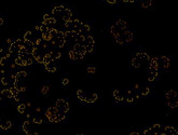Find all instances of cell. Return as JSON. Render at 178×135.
<instances>
[{"label": "cell", "instance_id": "6da1fadb", "mask_svg": "<svg viewBox=\"0 0 178 135\" xmlns=\"http://www.w3.org/2000/svg\"><path fill=\"white\" fill-rule=\"evenodd\" d=\"M55 106H56L61 111H64V113H68V111H69V103H68V101H66V99H56Z\"/></svg>", "mask_w": 178, "mask_h": 135}, {"label": "cell", "instance_id": "7a4b0ae2", "mask_svg": "<svg viewBox=\"0 0 178 135\" xmlns=\"http://www.w3.org/2000/svg\"><path fill=\"white\" fill-rule=\"evenodd\" d=\"M94 45H95V40L92 35H86L85 37V47L88 50V53H93Z\"/></svg>", "mask_w": 178, "mask_h": 135}, {"label": "cell", "instance_id": "3957f363", "mask_svg": "<svg viewBox=\"0 0 178 135\" xmlns=\"http://www.w3.org/2000/svg\"><path fill=\"white\" fill-rule=\"evenodd\" d=\"M159 64H160L161 68H163V69H169V68L171 67V57L165 56V55L159 56Z\"/></svg>", "mask_w": 178, "mask_h": 135}, {"label": "cell", "instance_id": "277c9868", "mask_svg": "<svg viewBox=\"0 0 178 135\" xmlns=\"http://www.w3.org/2000/svg\"><path fill=\"white\" fill-rule=\"evenodd\" d=\"M66 9L65 5H55L52 9V15L55 16L56 18H62V15L64 13V11Z\"/></svg>", "mask_w": 178, "mask_h": 135}, {"label": "cell", "instance_id": "5b68a950", "mask_svg": "<svg viewBox=\"0 0 178 135\" xmlns=\"http://www.w3.org/2000/svg\"><path fill=\"white\" fill-rule=\"evenodd\" d=\"M178 129L174 126H163V135H177Z\"/></svg>", "mask_w": 178, "mask_h": 135}, {"label": "cell", "instance_id": "8992f818", "mask_svg": "<svg viewBox=\"0 0 178 135\" xmlns=\"http://www.w3.org/2000/svg\"><path fill=\"white\" fill-rule=\"evenodd\" d=\"M135 56L137 57L140 62H142V64H146L147 65L148 63H149V59H150V56L148 55L146 52H142V51H139V52H137V53L135 54Z\"/></svg>", "mask_w": 178, "mask_h": 135}, {"label": "cell", "instance_id": "52a82bcc", "mask_svg": "<svg viewBox=\"0 0 178 135\" xmlns=\"http://www.w3.org/2000/svg\"><path fill=\"white\" fill-rule=\"evenodd\" d=\"M159 77V69H148V75L147 79L149 82H153L156 81Z\"/></svg>", "mask_w": 178, "mask_h": 135}, {"label": "cell", "instance_id": "ba28073f", "mask_svg": "<svg viewBox=\"0 0 178 135\" xmlns=\"http://www.w3.org/2000/svg\"><path fill=\"white\" fill-rule=\"evenodd\" d=\"M44 67L49 72H55L58 68V62L57 61H52V62H50V63L45 64Z\"/></svg>", "mask_w": 178, "mask_h": 135}, {"label": "cell", "instance_id": "9c48e42d", "mask_svg": "<svg viewBox=\"0 0 178 135\" xmlns=\"http://www.w3.org/2000/svg\"><path fill=\"white\" fill-rule=\"evenodd\" d=\"M98 99V94L96 92H92V93H88L86 95V99L84 103L86 104H94Z\"/></svg>", "mask_w": 178, "mask_h": 135}, {"label": "cell", "instance_id": "30bf717a", "mask_svg": "<svg viewBox=\"0 0 178 135\" xmlns=\"http://www.w3.org/2000/svg\"><path fill=\"white\" fill-rule=\"evenodd\" d=\"M22 129H23V131H24V132H25V133H26L27 135L34 134V131L31 130L30 121H29V120H27V119H26V121H24V123H23Z\"/></svg>", "mask_w": 178, "mask_h": 135}, {"label": "cell", "instance_id": "8fae6325", "mask_svg": "<svg viewBox=\"0 0 178 135\" xmlns=\"http://www.w3.org/2000/svg\"><path fill=\"white\" fill-rule=\"evenodd\" d=\"M109 32H110V35H112V36L115 37V36H118V35L122 34V30L113 23V24H111V25L109 26Z\"/></svg>", "mask_w": 178, "mask_h": 135}, {"label": "cell", "instance_id": "7c38bea8", "mask_svg": "<svg viewBox=\"0 0 178 135\" xmlns=\"http://www.w3.org/2000/svg\"><path fill=\"white\" fill-rule=\"evenodd\" d=\"M122 36L124 38L125 43H129V42H132L134 39V34L132 32H129V30H124V32H122Z\"/></svg>", "mask_w": 178, "mask_h": 135}, {"label": "cell", "instance_id": "4fadbf2b", "mask_svg": "<svg viewBox=\"0 0 178 135\" xmlns=\"http://www.w3.org/2000/svg\"><path fill=\"white\" fill-rule=\"evenodd\" d=\"M112 95H113V99H116L117 102H119V103L124 102V93H123V92H121V91H119V90H115L113 91V93H112Z\"/></svg>", "mask_w": 178, "mask_h": 135}, {"label": "cell", "instance_id": "5bb4252c", "mask_svg": "<svg viewBox=\"0 0 178 135\" xmlns=\"http://www.w3.org/2000/svg\"><path fill=\"white\" fill-rule=\"evenodd\" d=\"M136 99H134L133 94H132V90H127L126 92H124V102H126L127 104H133Z\"/></svg>", "mask_w": 178, "mask_h": 135}, {"label": "cell", "instance_id": "9a60e30c", "mask_svg": "<svg viewBox=\"0 0 178 135\" xmlns=\"http://www.w3.org/2000/svg\"><path fill=\"white\" fill-rule=\"evenodd\" d=\"M115 24H116L117 26L120 28L122 32H124V30H127V28H129V25H127V23L125 22L124 20H122V18H119V20H117Z\"/></svg>", "mask_w": 178, "mask_h": 135}, {"label": "cell", "instance_id": "2e32d148", "mask_svg": "<svg viewBox=\"0 0 178 135\" xmlns=\"http://www.w3.org/2000/svg\"><path fill=\"white\" fill-rule=\"evenodd\" d=\"M70 20H72V11L70 9L66 8L62 15V21L63 22H66V21H70Z\"/></svg>", "mask_w": 178, "mask_h": 135}, {"label": "cell", "instance_id": "e0dca14e", "mask_svg": "<svg viewBox=\"0 0 178 135\" xmlns=\"http://www.w3.org/2000/svg\"><path fill=\"white\" fill-rule=\"evenodd\" d=\"M5 96V99H14V95H13V93L11 92V90H10V88L9 89H3V90L1 91V99H3Z\"/></svg>", "mask_w": 178, "mask_h": 135}, {"label": "cell", "instance_id": "ac0fdd59", "mask_svg": "<svg viewBox=\"0 0 178 135\" xmlns=\"http://www.w3.org/2000/svg\"><path fill=\"white\" fill-rule=\"evenodd\" d=\"M131 65H132V67L135 68V69H139V68H142V63L136 57V56H134L133 59H131Z\"/></svg>", "mask_w": 178, "mask_h": 135}, {"label": "cell", "instance_id": "d6986e66", "mask_svg": "<svg viewBox=\"0 0 178 135\" xmlns=\"http://www.w3.org/2000/svg\"><path fill=\"white\" fill-rule=\"evenodd\" d=\"M166 104L169 108H177L178 107V97H175V99H166Z\"/></svg>", "mask_w": 178, "mask_h": 135}, {"label": "cell", "instance_id": "ffe728a7", "mask_svg": "<svg viewBox=\"0 0 178 135\" xmlns=\"http://www.w3.org/2000/svg\"><path fill=\"white\" fill-rule=\"evenodd\" d=\"M152 129L154 131V135H163V126L160 124V123H156L152 126Z\"/></svg>", "mask_w": 178, "mask_h": 135}, {"label": "cell", "instance_id": "44dd1931", "mask_svg": "<svg viewBox=\"0 0 178 135\" xmlns=\"http://www.w3.org/2000/svg\"><path fill=\"white\" fill-rule=\"evenodd\" d=\"M23 39L27 41H34L35 40V34H34V32H31V30H27V32L24 34Z\"/></svg>", "mask_w": 178, "mask_h": 135}, {"label": "cell", "instance_id": "7402d4cb", "mask_svg": "<svg viewBox=\"0 0 178 135\" xmlns=\"http://www.w3.org/2000/svg\"><path fill=\"white\" fill-rule=\"evenodd\" d=\"M0 128H1V130H3V131L10 130V129L12 128V121H11V120L2 121L1 122V124H0Z\"/></svg>", "mask_w": 178, "mask_h": 135}, {"label": "cell", "instance_id": "603a6c76", "mask_svg": "<svg viewBox=\"0 0 178 135\" xmlns=\"http://www.w3.org/2000/svg\"><path fill=\"white\" fill-rule=\"evenodd\" d=\"M27 109H28V107H27L26 103H23V102H21V103L18 104V113H21V115H25V113H27Z\"/></svg>", "mask_w": 178, "mask_h": 135}, {"label": "cell", "instance_id": "cb8c5ba5", "mask_svg": "<svg viewBox=\"0 0 178 135\" xmlns=\"http://www.w3.org/2000/svg\"><path fill=\"white\" fill-rule=\"evenodd\" d=\"M86 95H88V93H86L85 91H83V90H78L77 91V97H78V99L81 101V102H85V99H86Z\"/></svg>", "mask_w": 178, "mask_h": 135}, {"label": "cell", "instance_id": "d4e9b609", "mask_svg": "<svg viewBox=\"0 0 178 135\" xmlns=\"http://www.w3.org/2000/svg\"><path fill=\"white\" fill-rule=\"evenodd\" d=\"M153 0H140V8L142 9H148L152 5Z\"/></svg>", "mask_w": 178, "mask_h": 135}, {"label": "cell", "instance_id": "484cf974", "mask_svg": "<svg viewBox=\"0 0 178 135\" xmlns=\"http://www.w3.org/2000/svg\"><path fill=\"white\" fill-rule=\"evenodd\" d=\"M113 40H115V43L118 45H122L125 43L124 41V38H123V36H122V34H120V35H118V36H115L113 37Z\"/></svg>", "mask_w": 178, "mask_h": 135}, {"label": "cell", "instance_id": "4316f807", "mask_svg": "<svg viewBox=\"0 0 178 135\" xmlns=\"http://www.w3.org/2000/svg\"><path fill=\"white\" fill-rule=\"evenodd\" d=\"M175 97H178V92H176L175 90L167 91V92H166V94H165V99H175Z\"/></svg>", "mask_w": 178, "mask_h": 135}, {"label": "cell", "instance_id": "83f0119b", "mask_svg": "<svg viewBox=\"0 0 178 135\" xmlns=\"http://www.w3.org/2000/svg\"><path fill=\"white\" fill-rule=\"evenodd\" d=\"M151 92V89L148 86H142V89H140V95L142 96H148Z\"/></svg>", "mask_w": 178, "mask_h": 135}, {"label": "cell", "instance_id": "f1b7e54d", "mask_svg": "<svg viewBox=\"0 0 178 135\" xmlns=\"http://www.w3.org/2000/svg\"><path fill=\"white\" fill-rule=\"evenodd\" d=\"M41 38H42L44 41H49V42L53 39V37L51 36V34H50V30L49 32H41Z\"/></svg>", "mask_w": 178, "mask_h": 135}, {"label": "cell", "instance_id": "f546056e", "mask_svg": "<svg viewBox=\"0 0 178 135\" xmlns=\"http://www.w3.org/2000/svg\"><path fill=\"white\" fill-rule=\"evenodd\" d=\"M32 122L35 123V124H42L43 123V119L41 118L40 115H36L32 117Z\"/></svg>", "mask_w": 178, "mask_h": 135}, {"label": "cell", "instance_id": "4dcf8cb0", "mask_svg": "<svg viewBox=\"0 0 178 135\" xmlns=\"http://www.w3.org/2000/svg\"><path fill=\"white\" fill-rule=\"evenodd\" d=\"M26 77H27V72H25V70H20V72H16V79L24 80Z\"/></svg>", "mask_w": 178, "mask_h": 135}, {"label": "cell", "instance_id": "1f68e13d", "mask_svg": "<svg viewBox=\"0 0 178 135\" xmlns=\"http://www.w3.org/2000/svg\"><path fill=\"white\" fill-rule=\"evenodd\" d=\"M9 59H7L5 55H2L1 56V59H0V65H1V67H7L8 65H9Z\"/></svg>", "mask_w": 178, "mask_h": 135}, {"label": "cell", "instance_id": "d6a6232c", "mask_svg": "<svg viewBox=\"0 0 178 135\" xmlns=\"http://www.w3.org/2000/svg\"><path fill=\"white\" fill-rule=\"evenodd\" d=\"M90 32H91V26H90L89 24H82V26H81V32L89 34Z\"/></svg>", "mask_w": 178, "mask_h": 135}, {"label": "cell", "instance_id": "836d02e7", "mask_svg": "<svg viewBox=\"0 0 178 135\" xmlns=\"http://www.w3.org/2000/svg\"><path fill=\"white\" fill-rule=\"evenodd\" d=\"M68 55H69V57H70V59H78V52H76L73 49H71L69 52H68Z\"/></svg>", "mask_w": 178, "mask_h": 135}, {"label": "cell", "instance_id": "e575fe53", "mask_svg": "<svg viewBox=\"0 0 178 135\" xmlns=\"http://www.w3.org/2000/svg\"><path fill=\"white\" fill-rule=\"evenodd\" d=\"M142 134L144 135H154V131L152 129V126H148L146 130L142 131Z\"/></svg>", "mask_w": 178, "mask_h": 135}, {"label": "cell", "instance_id": "d590c367", "mask_svg": "<svg viewBox=\"0 0 178 135\" xmlns=\"http://www.w3.org/2000/svg\"><path fill=\"white\" fill-rule=\"evenodd\" d=\"M42 43H43V39H42V38H40V37L35 38V40H34V45H35V47L40 48L41 45H42Z\"/></svg>", "mask_w": 178, "mask_h": 135}, {"label": "cell", "instance_id": "8d00e7d4", "mask_svg": "<svg viewBox=\"0 0 178 135\" xmlns=\"http://www.w3.org/2000/svg\"><path fill=\"white\" fill-rule=\"evenodd\" d=\"M49 92H50V88H49V86H43L42 88H41V90H40V93L42 95H48L49 94Z\"/></svg>", "mask_w": 178, "mask_h": 135}, {"label": "cell", "instance_id": "74e56055", "mask_svg": "<svg viewBox=\"0 0 178 135\" xmlns=\"http://www.w3.org/2000/svg\"><path fill=\"white\" fill-rule=\"evenodd\" d=\"M14 62H15V64H16L18 66H24V59H23L22 57H20V56H15Z\"/></svg>", "mask_w": 178, "mask_h": 135}, {"label": "cell", "instance_id": "f35d334b", "mask_svg": "<svg viewBox=\"0 0 178 135\" xmlns=\"http://www.w3.org/2000/svg\"><path fill=\"white\" fill-rule=\"evenodd\" d=\"M86 72H88L89 75H94V74L96 72V67L93 66V65H90L89 67L86 68Z\"/></svg>", "mask_w": 178, "mask_h": 135}, {"label": "cell", "instance_id": "ab89813d", "mask_svg": "<svg viewBox=\"0 0 178 135\" xmlns=\"http://www.w3.org/2000/svg\"><path fill=\"white\" fill-rule=\"evenodd\" d=\"M142 84H139V83H134L133 86H132V90L134 91H137V92H139L140 93V89H142Z\"/></svg>", "mask_w": 178, "mask_h": 135}, {"label": "cell", "instance_id": "60d3db41", "mask_svg": "<svg viewBox=\"0 0 178 135\" xmlns=\"http://www.w3.org/2000/svg\"><path fill=\"white\" fill-rule=\"evenodd\" d=\"M68 84H69V79H68V77H64L62 80V86H67Z\"/></svg>", "mask_w": 178, "mask_h": 135}, {"label": "cell", "instance_id": "b9f144b4", "mask_svg": "<svg viewBox=\"0 0 178 135\" xmlns=\"http://www.w3.org/2000/svg\"><path fill=\"white\" fill-rule=\"evenodd\" d=\"M35 113H37V115H41V113H43V110H42V108H40V107H37L35 109Z\"/></svg>", "mask_w": 178, "mask_h": 135}, {"label": "cell", "instance_id": "7bdbcfd3", "mask_svg": "<svg viewBox=\"0 0 178 135\" xmlns=\"http://www.w3.org/2000/svg\"><path fill=\"white\" fill-rule=\"evenodd\" d=\"M105 1H106L107 3H109V5H116L117 2H118V0H105Z\"/></svg>", "mask_w": 178, "mask_h": 135}, {"label": "cell", "instance_id": "ee69618b", "mask_svg": "<svg viewBox=\"0 0 178 135\" xmlns=\"http://www.w3.org/2000/svg\"><path fill=\"white\" fill-rule=\"evenodd\" d=\"M52 16V14H50V13H45L44 15H43V21H48L50 18Z\"/></svg>", "mask_w": 178, "mask_h": 135}, {"label": "cell", "instance_id": "f6af8a7d", "mask_svg": "<svg viewBox=\"0 0 178 135\" xmlns=\"http://www.w3.org/2000/svg\"><path fill=\"white\" fill-rule=\"evenodd\" d=\"M25 118H26L27 120H29L30 118H32V117H31V113H25Z\"/></svg>", "mask_w": 178, "mask_h": 135}, {"label": "cell", "instance_id": "bcb514c9", "mask_svg": "<svg viewBox=\"0 0 178 135\" xmlns=\"http://www.w3.org/2000/svg\"><path fill=\"white\" fill-rule=\"evenodd\" d=\"M122 2H124V3H133V2H135L134 0H121Z\"/></svg>", "mask_w": 178, "mask_h": 135}, {"label": "cell", "instance_id": "7dc6e473", "mask_svg": "<svg viewBox=\"0 0 178 135\" xmlns=\"http://www.w3.org/2000/svg\"><path fill=\"white\" fill-rule=\"evenodd\" d=\"M0 25H1V26H3V25H5V18H2V16L0 18Z\"/></svg>", "mask_w": 178, "mask_h": 135}, {"label": "cell", "instance_id": "c3c4849f", "mask_svg": "<svg viewBox=\"0 0 178 135\" xmlns=\"http://www.w3.org/2000/svg\"><path fill=\"white\" fill-rule=\"evenodd\" d=\"M26 105L28 108H30L31 106H32V102H31V101H28V102H26Z\"/></svg>", "mask_w": 178, "mask_h": 135}, {"label": "cell", "instance_id": "681fc988", "mask_svg": "<svg viewBox=\"0 0 178 135\" xmlns=\"http://www.w3.org/2000/svg\"><path fill=\"white\" fill-rule=\"evenodd\" d=\"M134 1H135V2H136V1H138V0H134Z\"/></svg>", "mask_w": 178, "mask_h": 135}]
</instances>
